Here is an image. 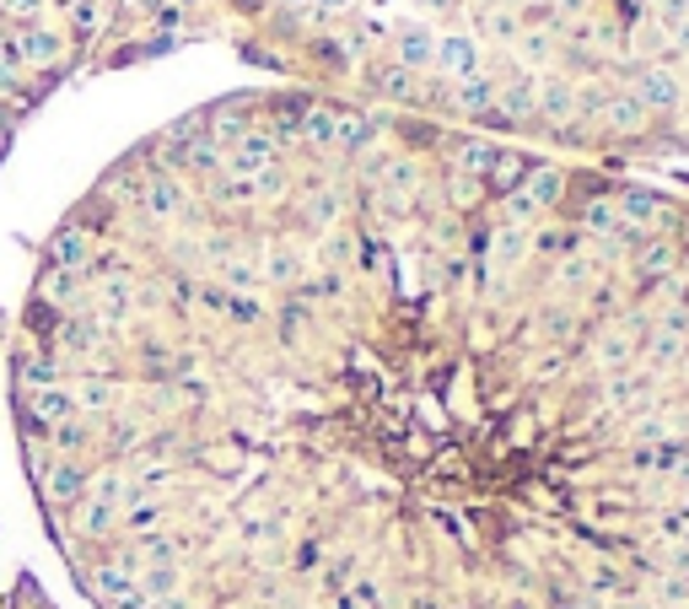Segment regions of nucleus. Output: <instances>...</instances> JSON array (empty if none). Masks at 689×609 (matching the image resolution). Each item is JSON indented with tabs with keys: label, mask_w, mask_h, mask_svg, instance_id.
I'll return each mask as SVG.
<instances>
[{
	"label": "nucleus",
	"mask_w": 689,
	"mask_h": 609,
	"mask_svg": "<svg viewBox=\"0 0 689 609\" xmlns=\"http://www.w3.org/2000/svg\"><path fill=\"white\" fill-rule=\"evenodd\" d=\"M243 5H259V0H243Z\"/></svg>",
	"instance_id": "39"
},
{
	"label": "nucleus",
	"mask_w": 689,
	"mask_h": 609,
	"mask_svg": "<svg viewBox=\"0 0 689 609\" xmlns=\"http://www.w3.org/2000/svg\"><path fill=\"white\" fill-rule=\"evenodd\" d=\"M528 167H534V162H523V156H512L507 147H501V156H496V167L485 173V189H496V194H512V183L523 189Z\"/></svg>",
	"instance_id": "19"
},
{
	"label": "nucleus",
	"mask_w": 689,
	"mask_h": 609,
	"mask_svg": "<svg viewBox=\"0 0 689 609\" xmlns=\"http://www.w3.org/2000/svg\"><path fill=\"white\" fill-rule=\"evenodd\" d=\"M550 49H554L550 33H528V38H523V54H528V60H550Z\"/></svg>",
	"instance_id": "34"
},
{
	"label": "nucleus",
	"mask_w": 689,
	"mask_h": 609,
	"mask_svg": "<svg viewBox=\"0 0 689 609\" xmlns=\"http://www.w3.org/2000/svg\"><path fill=\"white\" fill-rule=\"evenodd\" d=\"M71 292H76V276H71V270H54V276L43 281V297H54V303L71 297Z\"/></svg>",
	"instance_id": "31"
},
{
	"label": "nucleus",
	"mask_w": 689,
	"mask_h": 609,
	"mask_svg": "<svg viewBox=\"0 0 689 609\" xmlns=\"http://www.w3.org/2000/svg\"><path fill=\"white\" fill-rule=\"evenodd\" d=\"M43 496L60 507V502H81V491H87V469L81 464H71V458H60V464H49L43 474Z\"/></svg>",
	"instance_id": "9"
},
{
	"label": "nucleus",
	"mask_w": 689,
	"mask_h": 609,
	"mask_svg": "<svg viewBox=\"0 0 689 609\" xmlns=\"http://www.w3.org/2000/svg\"><path fill=\"white\" fill-rule=\"evenodd\" d=\"M76 523H81V534H103V529L114 523V507L92 496V502H81V518H76Z\"/></svg>",
	"instance_id": "26"
},
{
	"label": "nucleus",
	"mask_w": 689,
	"mask_h": 609,
	"mask_svg": "<svg viewBox=\"0 0 689 609\" xmlns=\"http://www.w3.org/2000/svg\"><path fill=\"white\" fill-rule=\"evenodd\" d=\"M16 81H22V65L11 60V49H0V92H16Z\"/></svg>",
	"instance_id": "33"
},
{
	"label": "nucleus",
	"mask_w": 689,
	"mask_h": 609,
	"mask_svg": "<svg viewBox=\"0 0 689 609\" xmlns=\"http://www.w3.org/2000/svg\"><path fill=\"white\" fill-rule=\"evenodd\" d=\"M394 65H405L410 76L431 71V65H436V33H431V27H420V22L399 27V33H394Z\"/></svg>",
	"instance_id": "4"
},
{
	"label": "nucleus",
	"mask_w": 689,
	"mask_h": 609,
	"mask_svg": "<svg viewBox=\"0 0 689 609\" xmlns=\"http://www.w3.org/2000/svg\"><path fill=\"white\" fill-rule=\"evenodd\" d=\"M178 583H183V572L167 561V567H145V578H136V588L151 599V605H162V599H178Z\"/></svg>",
	"instance_id": "20"
},
{
	"label": "nucleus",
	"mask_w": 689,
	"mask_h": 609,
	"mask_svg": "<svg viewBox=\"0 0 689 609\" xmlns=\"http://www.w3.org/2000/svg\"><path fill=\"white\" fill-rule=\"evenodd\" d=\"M296 136H302V147H318V152H329L334 147V109H318V103H307L302 114H296V125H291Z\"/></svg>",
	"instance_id": "14"
},
{
	"label": "nucleus",
	"mask_w": 689,
	"mask_h": 609,
	"mask_svg": "<svg viewBox=\"0 0 689 609\" xmlns=\"http://www.w3.org/2000/svg\"><path fill=\"white\" fill-rule=\"evenodd\" d=\"M582 232H592V238H614V232H620V211H614V200L592 194V200L582 205Z\"/></svg>",
	"instance_id": "21"
},
{
	"label": "nucleus",
	"mask_w": 689,
	"mask_h": 609,
	"mask_svg": "<svg viewBox=\"0 0 689 609\" xmlns=\"http://www.w3.org/2000/svg\"><path fill=\"white\" fill-rule=\"evenodd\" d=\"M140 200H145V211H151V216H173V211L183 205V189H178L173 178H151Z\"/></svg>",
	"instance_id": "22"
},
{
	"label": "nucleus",
	"mask_w": 689,
	"mask_h": 609,
	"mask_svg": "<svg viewBox=\"0 0 689 609\" xmlns=\"http://www.w3.org/2000/svg\"><path fill=\"white\" fill-rule=\"evenodd\" d=\"M49 259H54V270H81L87 265V232L81 227H60L54 232V243H49Z\"/></svg>",
	"instance_id": "15"
},
{
	"label": "nucleus",
	"mask_w": 689,
	"mask_h": 609,
	"mask_svg": "<svg viewBox=\"0 0 689 609\" xmlns=\"http://www.w3.org/2000/svg\"><path fill=\"white\" fill-rule=\"evenodd\" d=\"M43 5H49V0H0V11H5V16H16L22 27H27V22H38V16H43Z\"/></svg>",
	"instance_id": "29"
},
{
	"label": "nucleus",
	"mask_w": 689,
	"mask_h": 609,
	"mask_svg": "<svg viewBox=\"0 0 689 609\" xmlns=\"http://www.w3.org/2000/svg\"><path fill=\"white\" fill-rule=\"evenodd\" d=\"M630 356H636V334L630 329H609L598 340V367H625Z\"/></svg>",
	"instance_id": "23"
},
{
	"label": "nucleus",
	"mask_w": 689,
	"mask_h": 609,
	"mask_svg": "<svg viewBox=\"0 0 689 609\" xmlns=\"http://www.w3.org/2000/svg\"><path fill=\"white\" fill-rule=\"evenodd\" d=\"M227 167H232V173H243V178L270 173V167H276V141H270L265 130H248V136L238 141V152L227 156Z\"/></svg>",
	"instance_id": "8"
},
{
	"label": "nucleus",
	"mask_w": 689,
	"mask_h": 609,
	"mask_svg": "<svg viewBox=\"0 0 689 609\" xmlns=\"http://www.w3.org/2000/svg\"><path fill=\"white\" fill-rule=\"evenodd\" d=\"M92 588H98L103 605H119V599L136 594V567H125V561H119V567H98V572H92Z\"/></svg>",
	"instance_id": "16"
},
{
	"label": "nucleus",
	"mask_w": 689,
	"mask_h": 609,
	"mask_svg": "<svg viewBox=\"0 0 689 609\" xmlns=\"http://www.w3.org/2000/svg\"><path fill=\"white\" fill-rule=\"evenodd\" d=\"M372 141H378V119L350 114V109H334V147H345V152H367Z\"/></svg>",
	"instance_id": "12"
},
{
	"label": "nucleus",
	"mask_w": 689,
	"mask_h": 609,
	"mask_svg": "<svg viewBox=\"0 0 689 609\" xmlns=\"http://www.w3.org/2000/svg\"><path fill=\"white\" fill-rule=\"evenodd\" d=\"M685 103H689V92H685Z\"/></svg>",
	"instance_id": "41"
},
{
	"label": "nucleus",
	"mask_w": 689,
	"mask_h": 609,
	"mask_svg": "<svg viewBox=\"0 0 689 609\" xmlns=\"http://www.w3.org/2000/svg\"><path fill=\"white\" fill-rule=\"evenodd\" d=\"M603 109H609V87H582V92H576L582 125H603Z\"/></svg>",
	"instance_id": "25"
},
{
	"label": "nucleus",
	"mask_w": 689,
	"mask_h": 609,
	"mask_svg": "<svg viewBox=\"0 0 689 609\" xmlns=\"http://www.w3.org/2000/svg\"><path fill=\"white\" fill-rule=\"evenodd\" d=\"M647 125H652V114L641 109V98H636V92H609L603 130H614V136H647Z\"/></svg>",
	"instance_id": "7"
},
{
	"label": "nucleus",
	"mask_w": 689,
	"mask_h": 609,
	"mask_svg": "<svg viewBox=\"0 0 689 609\" xmlns=\"http://www.w3.org/2000/svg\"><path fill=\"white\" fill-rule=\"evenodd\" d=\"M60 54H65V38L49 33V27H38V22L16 27V38H11V60L16 65H54Z\"/></svg>",
	"instance_id": "3"
},
{
	"label": "nucleus",
	"mask_w": 689,
	"mask_h": 609,
	"mask_svg": "<svg viewBox=\"0 0 689 609\" xmlns=\"http://www.w3.org/2000/svg\"><path fill=\"white\" fill-rule=\"evenodd\" d=\"M280 5H291V11H302V5H312V0H280Z\"/></svg>",
	"instance_id": "38"
},
{
	"label": "nucleus",
	"mask_w": 689,
	"mask_h": 609,
	"mask_svg": "<svg viewBox=\"0 0 689 609\" xmlns=\"http://www.w3.org/2000/svg\"><path fill=\"white\" fill-rule=\"evenodd\" d=\"M156 518H162V507H136L130 512V529H156Z\"/></svg>",
	"instance_id": "35"
},
{
	"label": "nucleus",
	"mask_w": 689,
	"mask_h": 609,
	"mask_svg": "<svg viewBox=\"0 0 689 609\" xmlns=\"http://www.w3.org/2000/svg\"><path fill=\"white\" fill-rule=\"evenodd\" d=\"M71 16H76V27H81V33H92L103 11H98V0H71Z\"/></svg>",
	"instance_id": "32"
},
{
	"label": "nucleus",
	"mask_w": 689,
	"mask_h": 609,
	"mask_svg": "<svg viewBox=\"0 0 689 609\" xmlns=\"http://www.w3.org/2000/svg\"><path fill=\"white\" fill-rule=\"evenodd\" d=\"M485 33H490V38H501V43H518V27H512V16H507V11H490Z\"/></svg>",
	"instance_id": "30"
},
{
	"label": "nucleus",
	"mask_w": 689,
	"mask_h": 609,
	"mask_svg": "<svg viewBox=\"0 0 689 609\" xmlns=\"http://www.w3.org/2000/svg\"><path fill=\"white\" fill-rule=\"evenodd\" d=\"M372 87L383 92V98H394V103H420V76H410L405 65H394V60H383L378 71H372Z\"/></svg>",
	"instance_id": "13"
},
{
	"label": "nucleus",
	"mask_w": 689,
	"mask_h": 609,
	"mask_svg": "<svg viewBox=\"0 0 689 609\" xmlns=\"http://www.w3.org/2000/svg\"><path fill=\"white\" fill-rule=\"evenodd\" d=\"M71 394H76V410H81V405H87V410H109V399H114L109 383H81V389H71Z\"/></svg>",
	"instance_id": "27"
},
{
	"label": "nucleus",
	"mask_w": 689,
	"mask_h": 609,
	"mask_svg": "<svg viewBox=\"0 0 689 609\" xmlns=\"http://www.w3.org/2000/svg\"><path fill=\"white\" fill-rule=\"evenodd\" d=\"M312 5H318V11H329V16H334V11H350V5H356V0H312Z\"/></svg>",
	"instance_id": "37"
},
{
	"label": "nucleus",
	"mask_w": 689,
	"mask_h": 609,
	"mask_svg": "<svg viewBox=\"0 0 689 609\" xmlns=\"http://www.w3.org/2000/svg\"><path fill=\"white\" fill-rule=\"evenodd\" d=\"M496 81L490 76H474V81H458V109L469 114V119H485L490 109H496Z\"/></svg>",
	"instance_id": "18"
},
{
	"label": "nucleus",
	"mask_w": 689,
	"mask_h": 609,
	"mask_svg": "<svg viewBox=\"0 0 689 609\" xmlns=\"http://www.w3.org/2000/svg\"><path fill=\"white\" fill-rule=\"evenodd\" d=\"M518 194H523V200L545 216L554 200L565 194V173H560V167H528V178H523V189H518Z\"/></svg>",
	"instance_id": "11"
},
{
	"label": "nucleus",
	"mask_w": 689,
	"mask_h": 609,
	"mask_svg": "<svg viewBox=\"0 0 689 609\" xmlns=\"http://www.w3.org/2000/svg\"><path fill=\"white\" fill-rule=\"evenodd\" d=\"M630 92L641 98V109H647L652 119H674V114L685 109V81L674 76V65H641Z\"/></svg>",
	"instance_id": "1"
},
{
	"label": "nucleus",
	"mask_w": 689,
	"mask_h": 609,
	"mask_svg": "<svg viewBox=\"0 0 689 609\" xmlns=\"http://www.w3.org/2000/svg\"><path fill=\"white\" fill-rule=\"evenodd\" d=\"M227 281H232V287H254L259 276H254L248 265H227Z\"/></svg>",
	"instance_id": "36"
},
{
	"label": "nucleus",
	"mask_w": 689,
	"mask_h": 609,
	"mask_svg": "<svg viewBox=\"0 0 689 609\" xmlns=\"http://www.w3.org/2000/svg\"><path fill=\"white\" fill-rule=\"evenodd\" d=\"M636 270H641L647 281H668V276L679 270V243H674V238H647L641 254H636Z\"/></svg>",
	"instance_id": "10"
},
{
	"label": "nucleus",
	"mask_w": 689,
	"mask_h": 609,
	"mask_svg": "<svg viewBox=\"0 0 689 609\" xmlns=\"http://www.w3.org/2000/svg\"><path fill=\"white\" fill-rule=\"evenodd\" d=\"M60 5H71V0H60Z\"/></svg>",
	"instance_id": "40"
},
{
	"label": "nucleus",
	"mask_w": 689,
	"mask_h": 609,
	"mask_svg": "<svg viewBox=\"0 0 689 609\" xmlns=\"http://www.w3.org/2000/svg\"><path fill=\"white\" fill-rule=\"evenodd\" d=\"M431 71H442V76H452V81H474V76H485L480 38H469V33H447V38H436V65H431Z\"/></svg>",
	"instance_id": "2"
},
{
	"label": "nucleus",
	"mask_w": 689,
	"mask_h": 609,
	"mask_svg": "<svg viewBox=\"0 0 689 609\" xmlns=\"http://www.w3.org/2000/svg\"><path fill=\"white\" fill-rule=\"evenodd\" d=\"M658 11H663V22H668L679 38H689V0H658Z\"/></svg>",
	"instance_id": "28"
},
{
	"label": "nucleus",
	"mask_w": 689,
	"mask_h": 609,
	"mask_svg": "<svg viewBox=\"0 0 689 609\" xmlns=\"http://www.w3.org/2000/svg\"><path fill=\"white\" fill-rule=\"evenodd\" d=\"M458 147V173H469V178H485L490 167H496V156L501 147H490V141H480V136H463V141H452Z\"/></svg>",
	"instance_id": "17"
},
{
	"label": "nucleus",
	"mask_w": 689,
	"mask_h": 609,
	"mask_svg": "<svg viewBox=\"0 0 689 609\" xmlns=\"http://www.w3.org/2000/svg\"><path fill=\"white\" fill-rule=\"evenodd\" d=\"M447 189H452V194H447V200H452V211H469V205L480 211V200H485V178H469V173H452V178H447Z\"/></svg>",
	"instance_id": "24"
},
{
	"label": "nucleus",
	"mask_w": 689,
	"mask_h": 609,
	"mask_svg": "<svg viewBox=\"0 0 689 609\" xmlns=\"http://www.w3.org/2000/svg\"><path fill=\"white\" fill-rule=\"evenodd\" d=\"M534 119H545L550 130H565L576 119V87L571 81H545L534 92Z\"/></svg>",
	"instance_id": "5"
},
{
	"label": "nucleus",
	"mask_w": 689,
	"mask_h": 609,
	"mask_svg": "<svg viewBox=\"0 0 689 609\" xmlns=\"http://www.w3.org/2000/svg\"><path fill=\"white\" fill-rule=\"evenodd\" d=\"M27 416H33L38 427H65V421H76V394H71L65 383L33 389V394H27Z\"/></svg>",
	"instance_id": "6"
}]
</instances>
